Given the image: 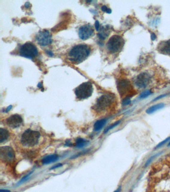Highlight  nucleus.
<instances>
[{
	"label": "nucleus",
	"mask_w": 170,
	"mask_h": 192,
	"mask_svg": "<svg viewBox=\"0 0 170 192\" xmlns=\"http://www.w3.org/2000/svg\"><path fill=\"white\" fill-rule=\"evenodd\" d=\"M62 166V164H58L57 165H55L54 166H53L52 168H51V169H56V168H58V167H60V166Z\"/></svg>",
	"instance_id": "c85d7f7f"
},
{
	"label": "nucleus",
	"mask_w": 170,
	"mask_h": 192,
	"mask_svg": "<svg viewBox=\"0 0 170 192\" xmlns=\"http://www.w3.org/2000/svg\"><path fill=\"white\" fill-rule=\"evenodd\" d=\"M121 192V187L120 186L119 187H118V189L116 190H115L114 192Z\"/></svg>",
	"instance_id": "473e14b6"
},
{
	"label": "nucleus",
	"mask_w": 170,
	"mask_h": 192,
	"mask_svg": "<svg viewBox=\"0 0 170 192\" xmlns=\"http://www.w3.org/2000/svg\"><path fill=\"white\" fill-rule=\"evenodd\" d=\"M101 10L104 12H106L107 13L110 14L112 12V10L110 8H108L106 6H103L101 7Z\"/></svg>",
	"instance_id": "b1692460"
},
{
	"label": "nucleus",
	"mask_w": 170,
	"mask_h": 192,
	"mask_svg": "<svg viewBox=\"0 0 170 192\" xmlns=\"http://www.w3.org/2000/svg\"><path fill=\"white\" fill-rule=\"evenodd\" d=\"M151 39L152 40H154L156 39V36L154 33H153L151 35Z\"/></svg>",
	"instance_id": "cd10ccee"
},
{
	"label": "nucleus",
	"mask_w": 170,
	"mask_h": 192,
	"mask_svg": "<svg viewBox=\"0 0 170 192\" xmlns=\"http://www.w3.org/2000/svg\"><path fill=\"white\" fill-rule=\"evenodd\" d=\"M151 76L146 72L139 74L136 78L135 84L139 88H145L149 84Z\"/></svg>",
	"instance_id": "9b49d317"
},
{
	"label": "nucleus",
	"mask_w": 170,
	"mask_h": 192,
	"mask_svg": "<svg viewBox=\"0 0 170 192\" xmlns=\"http://www.w3.org/2000/svg\"><path fill=\"white\" fill-rule=\"evenodd\" d=\"M1 192H10V190H3V189H1Z\"/></svg>",
	"instance_id": "f704fd0d"
},
{
	"label": "nucleus",
	"mask_w": 170,
	"mask_h": 192,
	"mask_svg": "<svg viewBox=\"0 0 170 192\" xmlns=\"http://www.w3.org/2000/svg\"><path fill=\"white\" fill-rule=\"evenodd\" d=\"M88 142V141L85 140L81 138H78L76 141V147L78 148H81L86 145Z\"/></svg>",
	"instance_id": "6ab92c4d"
},
{
	"label": "nucleus",
	"mask_w": 170,
	"mask_h": 192,
	"mask_svg": "<svg viewBox=\"0 0 170 192\" xmlns=\"http://www.w3.org/2000/svg\"><path fill=\"white\" fill-rule=\"evenodd\" d=\"M36 40L41 46H47L52 43V35L48 30H43L39 32L36 36Z\"/></svg>",
	"instance_id": "1a4fd4ad"
},
{
	"label": "nucleus",
	"mask_w": 170,
	"mask_h": 192,
	"mask_svg": "<svg viewBox=\"0 0 170 192\" xmlns=\"http://www.w3.org/2000/svg\"><path fill=\"white\" fill-rule=\"evenodd\" d=\"M94 34V30L92 26L85 24L81 26L78 30V36L82 40H86L92 37Z\"/></svg>",
	"instance_id": "9d476101"
},
{
	"label": "nucleus",
	"mask_w": 170,
	"mask_h": 192,
	"mask_svg": "<svg viewBox=\"0 0 170 192\" xmlns=\"http://www.w3.org/2000/svg\"><path fill=\"white\" fill-rule=\"evenodd\" d=\"M93 91L92 84L90 82H83L75 89L76 99L84 100L91 96Z\"/></svg>",
	"instance_id": "20e7f679"
},
{
	"label": "nucleus",
	"mask_w": 170,
	"mask_h": 192,
	"mask_svg": "<svg viewBox=\"0 0 170 192\" xmlns=\"http://www.w3.org/2000/svg\"><path fill=\"white\" fill-rule=\"evenodd\" d=\"M167 96V94H162V95H160V96H158V97L156 98L155 99H154L153 101H156V100H159V99L163 98L165 97V96Z\"/></svg>",
	"instance_id": "bb28decb"
},
{
	"label": "nucleus",
	"mask_w": 170,
	"mask_h": 192,
	"mask_svg": "<svg viewBox=\"0 0 170 192\" xmlns=\"http://www.w3.org/2000/svg\"><path fill=\"white\" fill-rule=\"evenodd\" d=\"M37 87H39V88H43V86H42V82H40V83H39L38 85H37Z\"/></svg>",
	"instance_id": "2f4dec72"
},
{
	"label": "nucleus",
	"mask_w": 170,
	"mask_h": 192,
	"mask_svg": "<svg viewBox=\"0 0 170 192\" xmlns=\"http://www.w3.org/2000/svg\"><path fill=\"white\" fill-rule=\"evenodd\" d=\"M160 154V153H159V154H155V155H154V156H153L152 157H151L147 160V162H146V164L145 166H147L148 165H149L151 163V162L153 160V159H155L157 156H158L159 154Z\"/></svg>",
	"instance_id": "393cba45"
},
{
	"label": "nucleus",
	"mask_w": 170,
	"mask_h": 192,
	"mask_svg": "<svg viewBox=\"0 0 170 192\" xmlns=\"http://www.w3.org/2000/svg\"><path fill=\"white\" fill-rule=\"evenodd\" d=\"M152 94V92L150 90H146L145 91L141 93V94L140 95V98L141 99H144L145 98L148 97V96L151 95Z\"/></svg>",
	"instance_id": "aec40b11"
},
{
	"label": "nucleus",
	"mask_w": 170,
	"mask_h": 192,
	"mask_svg": "<svg viewBox=\"0 0 170 192\" xmlns=\"http://www.w3.org/2000/svg\"><path fill=\"white\" fill-rule=\"evenodd\" d=\"M47 53H48V55L49 56H51V57H52V56H53V55H54V54H53L52 52L51 51H47Z\"/></svg>",
	"instance_id": "7c9ffc66"
},
{
	"label": "nucleus",
	"mask_w": 170,
	"mask_h": 192,
	"mask_svg": "<svg viewBox=\"0 0 170 192\" xmlns=\"http://www.w3.org/2000/svg\"><path fill=\"white\" fill-rule=\"evenodd\" d=\"M107 28H102L100 30V31L99 32L98 36L99 38L101 40H104L109 35V32H108Z\"/></svg>",
	"instance_id": "a211bd4d"
},
{
	"label": "nucleus",
	"mask_w": 170,
	"mask_h": 192,
	"mask_svg": "<svg viewBox=\"0 0 170 192\" xmlns=\"http://www.w3.org/2000/svg\"><path fill=\"white\" fill-rule=\"evenodd\" d=\"M10 136V133L7 129L0 128V142L1 144L7 141Z\"/></svg>",
	"instance_id": "4468645a"
},
{
	"label": "nucleus",
	"mask_w": 170,
	"mask_h": 192,
	"mask_svg": "<svg viewBox=\"0 0 170 192\" xmlns=\"http://www.w3.org/2000/svg\"><path fill=\"white\" fill-rule=\"evenodd\" d=\"M41 134L37 130L28 129L20 136L19 144L24 148H35L40 143Z\"/></svg>",
	"instance_id": "f03ea898"
},
{
	"label": "nucleus",
	"mask_w": 170,
	"mask_h": 192,
	"mask_svg": "<svg viewBox=\"0 0 170 192\" xmlns=\"http://www.w3.org/2000/svg\"><path fill=\"white\" fill-rule=\"evenodd\" d=\"M66 145L67 146H70L72 145V144L69 141H67L66 143Z\"/></svg>",
	"instance_id": "72a5a7b5"
},
{
	"label": "nucleus",
	"mask_w": 170,
	"mask_h": 192,
	"mask_svg": "<svg viewBox=\"0 0 170 192\" xmlns=\"http://www.w3.org/2000/svg\"><path fill=\"white\" fill-rule=\"evenodd\" d=\"M131 103V98H125V99H123L122 105L123 106H127V105L130 104Z\"/></svg>",
	"instance_id": "4be33fe9"
},
{
	"label": "nucleus",
	"mask_w": 170,
	"mask_h": 192,
	"mask_svg": "<svg viewBox=\"0 0 170 192\" xmlns=\"http://www.w3.org/2000/svg\"><path fill=\"white\" fill-rule=\"evenodd\" d=\"M164 104L163 103H159L156 104V105H153L152 106H150L149 108H148L146 111V112L147 114H152V113L155 112L161 109L162 108H164Z\"/></svg>",
	"instance_id": "2eb2a0df"
},
{
	"label": "nucleus",
	"mask_w": 170,
	"mask_h": 192,
	"mask_svg": "<svg viewBox=\"0 0 170 192\" xmlns=\"http://www.w3.org/2000/svg\"><path fill=\"white\" fill-rule=\"evenodd\" d=\"M125 44V40L121 36L114 35L108 40L106 48L110 54H116L122 49Z\"/></svg>",
	"instance_id": "39448f33"
},
{
	"label": "nucleus",
	"mask_w": 170,
	"mask_h": 192,
	"mask_svg": "<svg viewBox=\"0 0 170 192\" xmlns=\"http://www.w3.org/2000/svg\"><path fill=\"white\" fill-rule=\"evenodd\" d=\"M90 46L85 44H78L72 48L68 54V59L75 64H79L87 58L91 53Z\"/></svg>",
	"instance_id": "f257e3e1"
},
{
	"label": "nucleus",
	"mask_w": 170,
	"mask_h": 192,
	"mask_svg": "<svg viewBox=\"0 0 170 192\" xmlns=\"http://www.w3.org/2000/svg\"><path fill=\"white\" fill-rule=\"evenodd\" d=\"M95 26L96 30L97 31H99V30L100 29V24L99 22L98 21H96L95 22Z\"/></svg>",
	"instance_id": "a878e982"
},
{
	"label": "nucleus",
	"mask_w": 170,
	"mask_h": 192,
	"mask_svg": "<svg viewBox=\"0 0 170 192\" xmlns=\"http://www.w3.org/2000/svg\"><path fill=\"white\" fill-rule=\"evenodd\" d=\"M0 158L1 160L4 163H11L15 160V151L10 147H1L0 148Z\"/></svg>",
	"instance_id": "6e6552de"
},
{
	"label": "nucleus",
	"mask_w": 170,
	"mask_h": 192,
	"mask_svg": "<svg viewBox=\"0 0 170 192\" xmlns=\"http://www.w3.org/2000/svg\"><path fill=\"white\" fill-rule=\"evenodd\" d=\"M12 107H13V106H11V105H10V106H8V107L6 109V112H8L9 111H10V110L12 109Z\"/></svg>",
	"instance_id": "c756f323"
},
{
	"label": "nucleus",
	"mask_w": 170,
	"mask_h": 192,
	"mask_svg": "<svg viewBox=\"0 0 170 192\" xmlns=\"http://www.w3.org/2000/svg\"><path fill=\"white\" fill-rule=\"evenodd\" d=\"M115 96L109 94H103L97 99L95 105L92 106L93 112L96 114H103L107 112L115 104Z\"/></svg>",
	"instance_id": "7ed1b4c3"
},
{
	"label": "nucleus",
	"mask_w": 170,
	"mask_h": 192,
	"mask_svg": "<svg viewBox=\"0 0 170 192\" xmlns=\"http://www.w3.org/2000/svg\"><path fill=\"white\" fill-rule=\"evenodd\" d=\"M58 159V156L57 154H52L49 155L45 157L44 159L42 160V163L43 164H49L51 163L57 161Z\"/></svg>",
	"instance_id": "dca6fc26"
},
{
	"label": "nucleus",
	"mask_w": 170,
	"mask_h": 192,
	"mask_svg": "<svg viewBox=\"0 0 170 192\" xmlns=\"http://www.w3.org/2000/svg\"><path fill=\"white\" fill-rule=\"evenodd\" d=\"M170 136L168 137V138H167L166 139L164 140V141H162L161 142H160L159 144H158V145L156 147V148H160V147H162V146L164 145L165 144H166V142H168V141H170Z\"/></svg>",
	"instance_id": "5701e85b"
},
{
	"label": "nucleus",
	"mask_w": 170,
	"mask_h": 192,
	"mask_svg": "<svg viewBox=\"0 0 170 192\" xmlns=\"http://www.w3.org/2000/svg\"><path fill=\"white\" fill-rule=\"evenodd\" d=\"M23 120L21 116L15 114L10 116L6 119V123L9 127L12 129H16L22 124Z\"/></svg>",
	"instance_id": "f8f14e48"
},
{
	"label": "nucleus",
	"mask_w": 170,
	"mask_h": 192,
	"mask_svg": "<svg viewBox=\"0 0 170 192\" xmlns=\"http://www.w3.org/2000/svg\"><path fill=\"white\" fill-rule=\"evenodd\" d=\"M18 52L20 56L30 59H34L39 54L37 47L31 42H27L22 45Z\"/></svg>",
	"instance_id": "0eeeda50"
},
{
	"label": "nucleus",
	"mask_w": 170,
	"mask_h": 192,
	"mask_svg": "<svg viewBox=\"0 0 170 192\" xmlns=\"http://www.w3.org/2000/svg\"><path fill=\"white\" fill-rule=\"evenodd\" d=\"M117 90L121 97L131 98L134 95L135 91L133 86L130 81L127 80H120L117 83Z\"/></svg>",
	"instance_id": "423d86ee"
},
{
	"label": "nucleus",
	"mask_w": 170,
	"mask_h": 192,
	"mask_svg": "<svg viewBox=\"0 0 170 192\" xmlns=\"http://www.w3.org/2000/svg\"><path fill=\"white\" fill-rule=\"evenodd\" d=\"M157 50L161 54L170 55V39L160 42L157 46Z\"/></svg>",
	"instance_id": "ddd939ff"
},
{
	"label": "nucleus",
	"mask_w": 170,
	"mask_h": 192,
	"mask_svg": "<svg viewBox=\"0 0 170 192\" xmlns=\"http://www.w3.org/2000/svg\"><path fill=\"white\" fill-rule=\"evenodd\" d=\"M168 146H170V142H169V144H168Z\"/></svg>",
	"instance_id": "c9c22d12"
},
{
	"label": "nucleus",
	"mask_w": 170,
	"mask_h": 192,
	"mask_svg": "<svg viewBox=\"0 0 170 192\" xmlns=\"http://www.w3.org/2000/svg\"><path fill=\"white\" fill-rule=\"evenodd\" d=\"M120 122H121L120 121H118L116 122H115V123H114L113 124H111V125H110V126L108 127L107 128L105 129V130H104L105 133H107L109 130H110L111 129H113L114 128H115V127H116L117 125L119 124Z\"/></svg>",
	"instance_id": "412c9836"
},
{
	"label": "nucleus",
	"mask_w": 170,
	"mask_h": 192,
	"mask_svg": "<svg viewBox=\"0 0 170 192\" xmlns=\"http://www.w3.org/2000/svg\"><path fill=\"white\" fill-rule=\"evenodd\" d=\"M107 120L105 118H103L101 120L97 121L94 125V130L95 131H98L101 129H102V128L106 124Z\"/></svg>",
	"instance_id": "f3484780"
}]
</instances>
